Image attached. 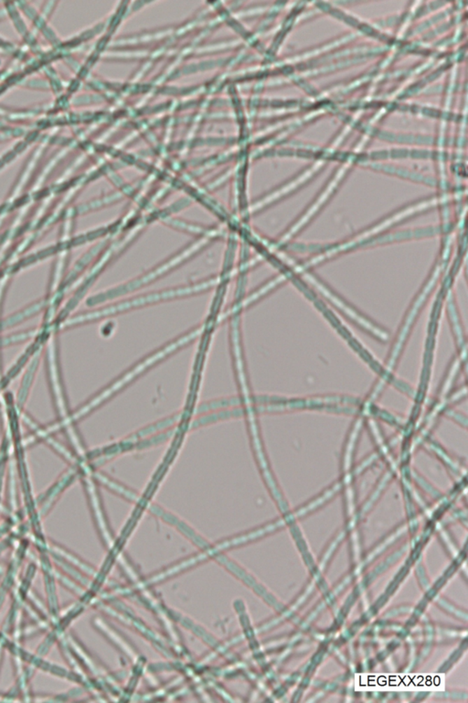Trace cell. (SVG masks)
Instances as JSON below:
<instances>
[{"label":"cell","mask_w":468,"mask_h":703,"mask_svg":"<svg viewBox=\"0 0 468 703\" xmlns=\"http://www.w3.org/2000/svg\"><path fill=\"white\" fill-rule=\"evenodd\" d=\"M419 207H420L411 208V209H407L404 211H402V213L400 214H396L395 216L390 217V218L387 219L386 221H384L380 223V225L375 226V228L369 229V230H367L366 232H364V233L360 234L357 235V237H354L353 240L348 241V242L346 243L345 245L336 247V249H332L330 250V251L325 252L323 253V254L318 256V257L311 259V260L309 261V263L306 264L305 267L310 266V265H314L315 263H318V261L322 260V259H324L325 258H329V256L336 254V253L341 251V250L347 249L348 247L354 245L355 243L360 242V241L363 239V238L368 237L369 234L376 233V232L381 230V229L385 228V226L389 225L390 223L397 221L398 219L402 218V217H404V216H407L408 214H411V211H416V209H418Z\"/></svg>","instance_id":"obj_1"}]
</instances>
